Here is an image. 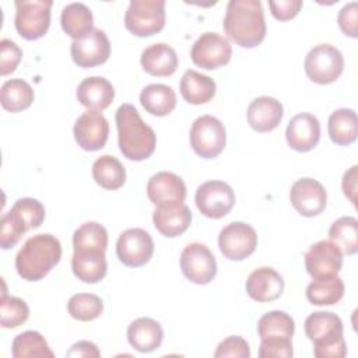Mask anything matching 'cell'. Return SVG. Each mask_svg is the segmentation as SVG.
Here are the masks:
<instances>
[{"label":"cell","instance_id":"6da1fadb","mask_svg":"<svg viewBox=\"0 0 358 358\" xmlns=\"http://www.w3.org/2000/svg\"><path fill=\"white\" fill-rule=\"evenodd\" d=\"M224 32L241 48H256L266 38L264 11L260 0H231L224 17Z\"/></svg>","mask_w":358,"mask_h":358},{"label":"cell","instance_id":"7a4b0ae2","mask_svg":"<svg viewBox=\"0 0 358 358\" xmlns=\"http://www.w3.org/2000/svg\"><path fill=\"white\" fill-rule=\"evenodd\" d=\"M117 127V144L120 152L130 161L150 158L157 145L154 130L141 119L131 103H122L115 115Z\"/></svg>","mask_w":358,"mask_h":358},{"label":"cell","instance_id":"3957f363","mask_svg":"<svg viewBox=\"0 0 358 358\" xmlns=\"http://www.w3.org/2000/svg\"><path fill=\"white\" fill-rule=\"evenodd\" d=\"M60 241L50 234H38L25 241L15 256V270L22 280L39 281L60 262Z\"/></svg>","mask_w":358,"mask_h":358},{"label":"cell","instance_id":"277c9868","mask_svg":"<svg viewBox=\"0 0 358 358\" xmlns=\"http://www.w3.org/2000/svg\"><path fill=\"white\" fill-rule=\"evenodd\" d=\"M305 333L313 343V355L317 358H344L347 347L343 337V322L333 313L317 310L305 319Z\"/></svg>","mask_w":358,"mask_h":358},{"label":"cell","instance_id":"5b68a950","mask_svg":"<svg viewBox=\"0 0 358 358\" xmlns=\"http://www.w3.org/2000/svg\"><path fill=\"white\" fill-rule=\"evenodd\" d=\"M124 27L140 38L158 34L165 27V0H131L124 14Z\"/></svg>","mask_w":358,"mask_h":358},{"label":"cell","instance_id":"8992f818","mask_svg":"<svg viewBox=\"0 0 358 358\" xmlns=\"http://www.w3.org/2000/svg\"><path fill=\"white\" fill-rule=\"evenodd\" d=\"M303 69L308 78L315 84H331L344 70V57L336 46L330 43H319L308 52Z\"/></svg>","mask_w":358,"mask_h":358},{"label":"cell","instance_id":"52a82bcc","mask_svg":"<svg viewBox=\"0 0 358 358\" xmlns=\"http://www.w3.org/2000/svg\"><path fill=\"white\" fill-rule=\"evenodd\" d=\"M189 138L193 151L199 157L211 159L224 151L227 130L222 122L215 116L203 115L192 123Z\"/></svg>","mask_w":358,"mask_h":358},{"label":"cell","instance_id":"ba28073f","mask_svg":"<svg viewBox=\"0 0 358 358\" xmlns=\"http://www.w3.org/2000/svg\"><path fill=\"white\" fill-rule=\"evenodd\" d=\"M52 0H17L14 25L18 35L27 41L42 38L50 25Z\"/></svg>","mask_w":358,"mask_h":358},{"label":"cell","instance_id":"9c48e42d","mask_svg":"<svg viewBox=\"0 0 358 358\" xmlns=\"http://www.w3.org/2000/svg\"><path fill=\"white\" fill-rule=\"evenodd\" d=\"M218 246L224 257L232 262L248 259L257 246V234L246 222H231L220 231Z\"/></svg>","mask_w":358,"mask_h":358},{"label":"cell","instance_id":"30bf717a","mask_svg":"<svg viewBox=\"0 0 358 358\" xmlns=\"http://www.w3.org/2000/svg\"><path fill=\"white\" fill-rule=\"evenodd\" d=\"M194 201L204 217L218 220L225 217L235 206V193L222 180H207L197 187Z\"/></svg>","mask_w":358,"mask_h":358},{"label":"cell","instance_id":"8fae6325","mask_svg":"<svg viewBox=\"0 0 358 358\" xmlns=\"http://www.w3.org/2000/svg\"><path fill=\"white\" fill-rule=\"evenodd\" d=\"M232 56V46L229 41L217 32L201 34L192 46V62L204 69L215 70L229 63Z\"/></svg>","mask_w":358,"mask_h":358},{"label":"cell","instance_id":"7c38bea8","mask_svg":"<svg viewBox=\"0 0 358 358\" xmlns=\"http://www.w3.org/2000/svg\"><path fill=\"white\" fill-rule=\"evenodd\" d=\"M116 255L124 266L141 267L147 264L154 255V241L145 229L129 228L117 238Z\"/></svg>","mask_w":358,"mask_h":358},{"label":"cell","instance_id":"4fadbf2b","mask_svg":"<svg viewBox=\"0 0 358 358\" xmlns=\"http://www.w3.org/2000/svg\"><path fill=\"white\" fill-rule=\"evenodd\" d=\"M180 270L189 281L204 285L215 277L217 262L206 245L193 242L186 245L180 253Z\"/></svg>","mask_w":358,"mask_h":358},{"label":"cell","instance_id":"5bb4252c","mask_svg":"<svg viewBox=\"0 0 358 358\" xmlns=\"http://www.w3.org/2000/svg\"><path fill=\"white\" fill-rule=\"evenodd\" d=\"M343 266V253L331 241H319L305 253V268L313 280L338 275Z\"/></svg>","mask_w":358,"mask_h":358},{"label":"cell","instance_id":"9a60e30c","mask_svg":"<svg viewBox=\"0 0 358 358\" xmlns=\"http://www.w3.org/2000/svg\"><path fill=\"white\" fill-rule=\"evenodd\" d=\"M70 53L73 62L83 69L103 64L110 56V43L106 34L94 28L85 38L71 42Z\"/></svg>","mask_w":358,"mask_h":358},{"label":"cell","instance_id":"2e32d148","mask_svg":"<svg viewBox=\"0 0 358 358\" xmlns=\"http://www.w3.org/2000/svg\"><path fill=\"white\" fill-rule=\"evenodd\" d=\"M289 201L301 215L316 217L326 207L327 193L324 186L316 179L301 178L291 186Z\"/></svg>","mask_w":358,"mask_h":358},{"label":"cell","instance_id":"e0dca14e","mask_svg":"<svg viewBox=\"0 0 358 358\" xmlns=\"http://www.w3.org/2000/svg\"><path fill=\"white\" fill-rule=\"evenodd\" d=\"M74 138L85 151H98L105 147L109 136L106 117L96 110H87L74 123Z\"/></svg>","mask_w":358,"mask_h":358},{"label":"cell","instance_id":"ac0fdd59","mask_svg":"<svg viewBox=\"0 0 358 358\" xmlns=\"http://www.w3.org/2000/svg\"><path fill=\"white\" fill-rule=\"evenodd\" d=\"M288 145L298 152L313 150L320 140V122L312 113L295 115L285 130Z\"/></svg>","mask_w":358,"mask_h":358},{"label":"cell","instance_id":"d6986e66","mask_svg":"<svg viewBox=\"0 0 358 358\" xmlns=\"http://www.w3.org/2000/svg\"><path fill=\"white\" fill-rule=\"evenodd\" d=\"M152 222L161 235L176 238L190 227L192 211L180 201L161 204L157 206L152 213Z\"/></svg>","mask_w":358,"mask_h":358},{"label":"cell","instance_id":"ffe728a7","mask_svg":"<svg viewBox=\"0 0 358 358\" xmlns=\"http://www.w3.org/2000/svg\"><path fill=\"white\" fill-rule=\"evenodd\" d=\"M45 207L43 204L32 197L18 199L11 210L6 213L1 220L6 221L20 236L25 232L39 228L45 221Z\"/></svg>","mask_w":358,"mask_h":358},{"label":"cell","instance_id":"44dd1931","mask_svg":"<svg viewBox=\"0 0 358 358\" xmlns=\"http://www.w3.org/2000/svg\"><path fill=\"white\" fill-rule=\"evenodd\" d=\"M186 193L185 182L173 172H157L148 179L147 183V196L155 207L176 201L183 203Z\"/></svg>","mask_w":358,"mask_h":358},{"label":"cell","instance_id":"7402d4cb","mask_svg":"<svg viewBox=\"0 0 358 358\" xmlns=\"http://www.w3.org/2000/svg\"><path fill=\"white\" fill-rule=\"evenodd\" d=\"M284 280L271 267L263 266L253 270L246 280L248 295L257 302H271L282 295Z\"/></svg>","mask_w":358,"mask_h":358},{"label":"cell","instance_id":"603a6c76","mask_svg":"<svg viewBox=\"0 0 358 358\" xmlns=\"http://www.w3.org/2000/svg\"><path fill=\"white\" fill-rule=\"evenodd\" d=\"M246 116L253 130L267 133L280 124L284 116V108L282 103L273 96H259L250 102Z\"/></svg>","mask_w":358,"mask_h":358},{"label":"cell","instance_id":"cb8c5ba5","mask_svg":"<svg viewBox=\"0 0 358 358\" xmlns=\"http://www.w3.org/2000/svg\"><path fill=\"white\" fill-rule=\"evenodd\" d=\"M77 99L88 110L102 112L115 98V88L105 77H87L77 87Z\"/></svg>","mask_w":358,"mask_h":358},{"label":"cell","instance_id":"d4e9b609","mask_svg":"<svg viewBox=\"0 0 358 358\" xmlns=\"http://www.w3.org/2000/svg\"><path fill=\"white\" fill-rule=\"evenodd\" d=\"M140 63L145 73L155 77H168L176 71L179 59L173 48L159 42L152 43L143 50Z\"/></svg>","mask_w":358,"mask_h":358},{"label":"cell","instance_id":"484cf974","mask_svg":"<svg viewBox=\"0 0 358 358\" xmlns=\"http://www.w3.org/2000/svg\"><path fill=\"white\" fill-rule=\"evenodd\" d=\"M164 330L161 324L151 317H138L127 327V340L138 352H151L161 347Z\"/></svg>","mask_w":358,"mask_h":358},{"label":"cell","instance_id":"4316f807","mask_svg":"<svg viewBox=\"0 0 358 358\" xmlns=\"http://www.w3.org/2000/svg\"><path fill=\"white\" fill-rule=\"evenodd\" d=\"M71 270L74 275L87 284H95L103 280L108 271L105 252L77 250L71 257Z\"/></svg>","mask_w":358,"mask_h":358},{"label":"cell","instance_id":"83f0119b","mask_svg":"<svg viewBox=\"0 0 358 358\" xmlns=\"http://www.w3.org/2000/svg\"><path fill=\"white\" fill-rule=\"evenodd\" d=\"M215 91V81L196 70H186L180 78V95L187 103H207L214 98Z\"/></svg>","mask_w":358,"mask_h":358},{"label":"cell","instance_id":"f1b7e54d","mask_svg":"<svg viewBox=\"0 0 358 358\" xmlns=\"http://www.w3.org/2000/svg\"><path fill=\"white\" fill-rule=\"evenodd\" d=\"M60 24L73 41L83 39L94 29L92 11L84 3H70L62 10Z\"/></svg>","mask_w":358,"mask_h":358},{"label":"cell","instance_id":"f546056e","mask_svg":"<svg viewBox=\"0 0 358 358\" xmlns=\"http://www.w3.org/2000/svg\"><path fill=\"white\" fill-rule=\"evenodd\" d=\"M140 103L154 116H166L176 106V94L166 84H150L140 92Z\"/></svg>","mask_w":358,"mask_h":358},{"label":"cell","instance_id":"4dcf8cb0","mask_svg":"<svg viewBox=\"0 0 358 358\" xmlns=\"http://www.w3.org/2000/svg\"><path fill=\"white\" fill-rule=\"evenodd\" d=\"M327 131L330 140L337 145H350L358 136L357 113L350 108H340L329 116Z\"/></svg>","mask_w":358,"mask_h":358},{"label":"cell","instance_id":"1f68e13d","mask_svg":"<svg viewBox=\"0 0 358 358\" xmlns=\"http://www.w3.org/2000/svg\"><path fill=\"white\" fill-rule=\"evenodd\" d=\"M35 94L32 87L22 78H11L3 83L0 90V102L3 109L18 113L28 109L34 102Z\"/></svg>","mask_w":358,"mask_h":358},{"label":"cell","instance_id":"d6a6232c","mask_svg":"<svg viewBox=\"0 0 358 358\" xmlns=\"http://www.w3.org/2000/svg\"><path fill=\"white\" fill-rule=\"evenodd\" d=\"M92 178L101 187L117 190L126 182V169L116 157L105 154L92 164Z\"/></svg>","mask_w":358,"mask_h":358},{"label":"cell","instance_id":"836d02e7","mask_svg":"<svg viewBox=\"0 0 358 358\" xmlns=\"http://www.w3.org/2000/svg\"><path fill=\"white\" fill-rule=\"evenodd\" d=\"M14 358H53L55 354L49 348L45 337L35 330H27L15 336L11 344Z\"/></svg>","mask_w":358,"mask_h":358},{"label":"cell","instance_id":"e575fe53","mask_svg":"<svg viewBox=\"0 0 358 358\" xmlns=\"http://www.w3.org/2000/svg\"><path fill=\"white\" fill-rule=\"evenodd\" d=\"M344 295V282L338 275L313 280L306 287V298L312 305L324 306L337 303Z\"/></svg>","mask_w":358,"mask_h":358},{"label":"cell","instance_id":"d590c367","mask_svg":"<svg viewBox=\"0 0 358 358\" xmlns=\"http://www.w3.org/2000/svg\"><path fill=\"white\" fill-rule=\"evenodd\" d=\"M108 231L96 221L81 224L73 234V249L77 250H95L106 252Z\"/></svg>","mask_w":358,"mask_h":358},{"label":"cell","instance_id":"8d00e7d4","mask_svg":"<svg viewBox=\"0 0 358 358\" xmlns=\"http://www.w3.org/2000/svg\"><path fill=\"white\" fill-rule=\"evenodd\" d=\"M331 241L343 255H355L358 252V220L355 217H340L329 229Z\"/></svg>","mask_w":358,"mask_h":358},{"label":"cell","instance_id":"74e56055","mask_svg":"<svg viewBox=\"0 0 358 358\" xmlns=\"http://www.w3.org/2000/svg\"><path fill=\"white\" fill-rule=\"evenodd\" d=\"M295 333L294 319L282 310H270L257 322V334L260 340L268 337H282L292 340Z\"/></svg>","mask_w":358,"mask_h":358},{"label":"cell","instance_id":"f35d334b","mask_svg":"<svg viewBox=\"0 0 358 358\" xmlns=\"http://www.w3.org/2000/svg\"><path fill=\"white\" fill-rule=\"evenodd\" d=\"M67 310L76 320L91 322L99 317L103 312V302L95 294L78 292L69 299Z\"/></svg>","mask_w":358,"mask_h":358},{"label":"cell","instance_id":"ab89813d","mask_svg":"<svg viewBox=\"0 0 358 358\" xmlns=\"http://www.w3.org/2000/svg\"><path fill=\"white\" fill-rule=\"evenodd\" d=\"M29 317V308L27 302L18 296L7 294L0 299V326L4 329H15L25 323Z\"/></svg>","mask_w":358,"mask_h":358},{"label":"cell","instance_id":"60d3db41","mask_svg":"<svg viewBox=\"0 0 358 358\" xmlns=\"http://www.w3.org/2000/svg\"><path fill=\"white\" fill-rule=\"evenodd\" d=\"M22 59V50L11 39L0 41V76H8L15 71Z\"/></svg>","mask_w":358,"mask_h":358},{"label":"cell","instance_id":"b9f144b4","mask_svg":"<svg viewBox=\"0 0 358 358\" xmlns=\"http://www.w3.org/2000/svg\"><path fill=\"white\" fill-rule=\"evenodd\" d=\"M292 340L282 337L263 338L259 345V357L262 358H289L292 357Z\"/></svg>","mask_w":358,"mask_h":358},{"label":"cell","instance_id":"7bdbcfd3","mask_svg":"<svg viewBox=\"0 0 358 358\" xmlns=\"http://www.w3.org/2000/svg\"><path fill=\"white\" fill-rule=\"evenodd\" d=\"M214 357L215 358H225V357L249 358L250 348L245 338H242L239 336H229L218 344V347L214 352Z\"/></svg>","mask_w":358,"mask_h":358},{"label":"cell","instance_id":"ee69618b","mask_svg":"<svg viewBox=\"0 0 358 358\" xmlns=\"http://www.w3.org/2000/svg\"><path fill=\"white\" fill-rule=\"evenodd\" d=\"M337 22L341 32L345 36L357 38L358 36V4L355 1L345 4L338 11Z\"/></svg>","mask_w":358,"mask_h":358},{"label":"cell","instance_id":"f6af8a7d","mask_svg":"<svg viewBox=\"0 0 358 358\" xmlns=\"http://www.w3.org/2000/svg\"><path fill=\"white\" fill-rule=\"evenodd\" d=\"M301 0H280V1H268L271 14L278 21H288L298 15L302 8Z\"/></svg>","mask_w":358,"mask_h":358},{"label":"cell","instance_id":"bcb514c9","mask_svg":"<svg viewBox=\"0 0 358 358\" xmlns=\"http://www.w3.org/2000/svg\"><path fill=\"white\" fill-rule=\"evenodd\" d=\"M357 179H358V166L352 165L348 171L344 172L341 187L344 196L357 207Z\"/></svg>","mask_w":358,"mask_h":358},{"label":"cell","instance_id":"7dc6e473","mask_svg":"<svg viewBox=\"0 0 358 358\" xmlns=\"http://www.w3.org/2000/svg\"><path fill=\"white\" fill-rule=\"evenodd\" d=\"M66 357H76V358H98L101 357V351L98 350L96 344L92 341L81 340L74 343L70 350L66 352Z\"/></svg>","mask_w":358,"mask_h":358}]
</instances>
